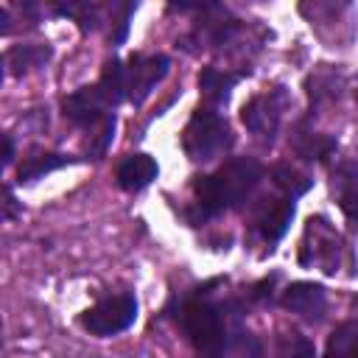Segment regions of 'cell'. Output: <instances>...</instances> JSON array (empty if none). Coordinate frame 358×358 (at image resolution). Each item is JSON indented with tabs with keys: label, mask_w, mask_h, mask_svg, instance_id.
I'll list each match as a JSON object with an SVG mask.
<instances>
[{
	"label": "cell",
	"mask_w": 358,
	"mask_h": 358,
	"mask_svg": "<svg viewBox=\"0 0 358 358\" xmlns=\"http://www.w3.org/2000/svg\"><path fill=\"white\" fill-rule=\"evenodd\" d=\"M288 145L291 151L305 159V162H319V165H330L338 154V137L336 134H324V131H316L310 126V117H302L294 123L291 129V137H288Z\"/></svg>",
	"instance_id": "cell-11"
},
{
	"label": "cell",
	"mask_w": 358,
	"mask_h": 358,
	"mask_svg": "<svg viewBox=\"0 0 358 358\" xmlns=\"http://www.w3.org/2000/svg\"><path fill=\"white\" fill-rule=\"evenodd\" d=\"M280 308L299 316L308 324H319L327 313V291L313 280H294L280 294Z\"/></svg>",
	"instance_id": "cell-10"
},
{
	"label": "cell",
	"mask_w": 358,
	"mask_h": 358,
	"mask_svg": "<svg viewBox=\"0 0 358 358\" xmlns=\"http://www.w3.org/2000/svg\"><path fill=\"white\" fill-rule=\"evenodd\" d=\"M277 280H280V271H271L268 277H260L257 282H252L249 288H243V294H241L243 305L252 308V305H266V302H271V299H274V285H277Z\"/></svg>",
	"instance_id": "cell-22"
},
{
	"label": "cell",
	"mask_w": 358,
	"mask_h": 358,
	"mask_svg": "<svg viewBox=\"0 0 358 358\" xmlns=\"http://www.w3.org/2000/svg\"><path fill=\"white\" fill-rule=\"evenodd\" d=\"M179 143H182V151L190 162H213L224 154L232 151L235 145V131L227 120V115L215 106H196L190 120L185 123L182 134H179Z\"/></svg>",
	"instance_id": "cell-4"
},
{
	"label": "cell",
	"mask_w": 358,
	"mask_h": 358,
	"mask_svg": "<svg viewBox=\"0 0 358 358\" xmlns=\"http://www.w3.org/2000/svg\"><path fill=\"white\" fill-rule=\"evenodd\" d=\"M137 310H140V305L131 291L103 294L95 299V305H90L87 310L78 313V324L95 338H112L137 322Z\"/></svg>",
	"instance_id": "cell-7"
},
{
	"label": "cell",
	"mask_w": 358,
	"mask_h": 358,
	"mask_svg": "<svg viewBox=\"0 0 358 358\" xmlns=\"http://www.w3.org/2000/svg\"><path fill=\"white\" fill-rule=\"evenodd\" d=\"M78 162H87L84 157H73V154H64V151H50V148H28L17 165V185H31L59 168H70V165H78Z\"/></svg>",
	"instance_id": "cell-13"
},
{
	"label": "cell",
	"mask_w": 358,
	"mask_h": 358,
	"mask_svg": "<svg viewBox=\"0 0 358 358\" xmlns=\"http://www.w3.org/2000/svg\"><path fill=\"white\" fill-rule=\"evenodd\" d=\"M344 255H347V243H344L341 232L330 224V218L327 215H310L302 227L296 263L302 268H319V271L336 277Z\"/></svg>",
	"instance_id": "cell-6"
},
{
	"label": "cell",
	"mask_w": 358,
	"mask_h": 358,
	"mask_svg": "<svg viewBox=\"0 0 358 358\" xmlns=\"http://www.w3.org/2000/svg\"><path fill=\"white\" fill-rule=\"evenodd\" d=\"M268 179H271V185H274L277 190H282V193H288V196H294V199L305 196V193L313 187V176H310L308 171H299V168L291 165V162H274V165L268 168Z\"/></svg>",
	"instance_id": "cell-17"
},
{
	"label": "cell",
	"mask_w": 358,
	"mask_h": 358,
	"mask_svg": "<svg viewBox=\"0 0 358 358\" xmlns=\"http://www.w3.org/2000/svg\"><path fill=\"white\" fill-rule=\"evenodd\" d=\"M3 196H6V201H3V218H6V221H14L17 215H22V207H20V201H17V196H14V187H11V185H6Z\"/></svg>",
	"instance_id": "cell-23"
},
{
	"label": "cell",
	"mask_w": 358,
	"mask_h": 358,
	"mask_svg": "<svg viewBox=\"0 0 358 358\" xmlns=\"http://www.w3.org/2000/svg\"><path fill=\"white\" fill-rule=\"evenodd\" d=\"M252 70L249 67H241V70H229V67H218V64H207L199 70V92L204 95L207 106H227L232 90L249 76Z\"/></svg>",
	"instance_id": "cell-14"
},
{
	"label": "cell",
	"mask_w": 358,
	"mask_h": 358,
	"mask_svg": "<svg viewBox=\"0 0 358 358\" xmlns=\"http://www.w3.org/2000/svg\"><path fill=\"white\" fill-rule=\"evenodd\" d=\"M62 117L84 134V159H103L117 129L115 106L103 98L98 84L78 87L62 98Z\"/></svg>",
	"instance_id": "cell-3"
},
{
	"label": "cell",
	"mask_w": 358,
	"mask_h": 358,
	"mask_svg": "<svg viewBox=\"0 0 358 358\" xmlns=\"http://www.w3.org/2000/svg\"><path fill=\"white\" fill-rule=\"evenodd\" d=\"M330 193L344 218L358 229V157H344L330 165Z\"/></svg>",
	"instance_id": "cell-12"
},
{
	"label": "cell",
	"mask_w": 358,
	"mask_h": 358,
	"mask_svg": "<svg viewBox=\"0 0 358 358\" xmlns=\"http://www.w3.org/2000/svg\"><path fill=\"white\" fill-rule=\"evenodd\" d=\"M140 8V3H109V17H106V42L112 50L123 48V42L129 39V28H131V17Z\"/></svg>",
	"instance_id": "cell-20"
},
{
	"label": "cell",
	"mask_w": 358,
	"mask_h": 358,
	"mask_svg": "<svg viewBox=\"0 0 358 358\" xmlns=\"http://www.w3.org/2000/svg\"><path fill=\"white\" fill-rule=\"evenodd\" d=\"M14 157H17L14 134H11V131H6V134H3V165H11V162H14Z\"/></svg>",
	"instance_id": "cell-24"
},
{
	"label": "cell",
	"mask_w": 358,
	"mask_h": 358,
	"mask_svg": "<svg viewBox=\"0 0 358 358\" xmlns=\"http://www.w3.org/2000/svg\"><path fill=\"white\" fill-rule=\"evenodd\" d=\"M171 73V56L168 53H131L126 59V90L129 103L143 106L148 95L157 90V84Z\"/></svg>",
	"instance_id": "cell-9"
},
{
	"label": "cell",
	"mask_w": 358,
	"mask_h": 358,
	"mask_svg": "<svg viewBox=\"0 0 358 358\" xmlns=\"http://www.w3.org/2000/svg\"><path fill=\"white\" fill-rule=\"evenodd\" d=\"M296 213V199L282 193V190H271L263 193L257 199L249 201L246 207V243H257L263 246V257L277 252V243L285 238L291 221Z\"/></svg>",
	"instance_id": "cell-5"
},
{
	"label": "cell",
	"mask_w": 358,
	"mask_h": 358,
	"mask_svg": "<svg viewBox=\"0 0 358 358\" xmlns=\"http://www.w3.org/2000/svg\"><path fill=\"white\" fill-rule=\"evenodd\" d=\"M322 358H358V319H344L333 327Z\"/></svg>",
	"instance_id": "cell-19"
},
{
	"label": "cell",
	"mask_w": 358,
	"mask_h": 358,
	"mask_svg": "<svg viewBox=\"0 0 358 358\" xmlns=\"http://www.w3.org/2000/svg\"><path fill=\"white\" fill-rule=\"evenodd\" d=\"M291 106V92L282 84L266 87L255 95H249L241 106V123L246 126V131L252 137H257L260 143H274L280 126H282V115Z\"/></svg>",
	"instance_id": "cell-8"
},
{
	"label": "cell",
	"mask_w": 358,
	"mask_h": 358,
	"mask_svg": "<svg viewBox=\"0 0 358 358\" xmlns=\"http://www.w3.org/2000/svg\"><path fill=\"white\" fill-rule=\"evenodd\" d=\"M159 173V165L151 154L145 151H134V154H126L117 168H115V185L126 193H140L145 190Z\"/></svg>",
	"instance_id": "cell-15"
},
{
	"label": "cell",
	"mask_w": 358,
	"mask_h": 358,
	"mask_svg": "<svg viewBox=\"0 0 358 358\" xmlns=\"http://www.w3.org/2000/svg\"><path fill=\"white\" fill-rule=\"evenodd\" d=\"M277 358H316V344L299 330H282L277 336Z\"/></svg>",
	"instance_id": "cell-21"
},
{
	"label": "cell",
	"mask_w": 358,
	"mask_h": 358,
	"mask_svg": "<svg viewBox=\"0 0 358 358\" xmlns=\"http://www.w3.org/2000/svg\"><path fill=\"white\" fill-rule=\"evenodd\" d=\"M263 176L266 165L260 159L229 157L215 171L190 179V201L179 213L187 221V227H204L232 210L249 207Z\"/></svg>",
	"instance_id": "cell-2"
},
{
	"label": "cell",
	"mask_w": 358,
	"mask_h": 358,
	"mask_svg": "<svg viewBox=\"0 0 358 358\" xmlns=\"http://www.w3.org/2000/svg\"><path fill=\"white\" fill-rule=\"evenodd\" d=\"M229 277H210L176 291L165 316L176 324L199 358H263L260 338L246 327V305L238 296H218Z\"/></svg>",
	"instance_id": "cell-1"
},
{
	"label": "cell",
	"mask_w": 358,
	"mask_h": 358,
	"mask_svg": "<svg viewBox=\"0 0 358 358\" xmlns=\"http://www.w3.org/2000/svg\"><path fill=\"white\" fill-rule=\"evenodd\" d=\"M305 90L310 98V109L324 103V101H336L344 90V73L338 70H316L305 78Z\"/></svg>",
	"instance_id": "cell-18"
},
{
	"label": "cell",
	"mask_w": 358,
	"mask_h": 358,
	"mask_svg": "<svg viewBox=\"0 0 358 358\" xmlns=\"http://www.w3.org/2000/svg\"><path fill=\"white\" fill-rule=\"evenodd\" d=\"M53 59V48L48 42H20L3 53V64L8 76H28L31 70L45 67Z\"/></svg>",
	"instance_id": "cell-16"
}]
</instances>
